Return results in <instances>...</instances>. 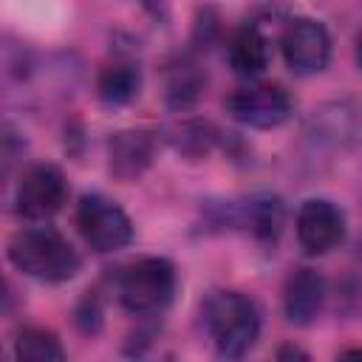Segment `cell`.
<instances>
[{"instance_id":"obj_1","label":"cell","mask_w":362,"mask_h":362,"mask_svg":"<svg viewBox=\"0 0 362 362\" xmlns=\"http://www.w3.org/2000/svg\"><path fill=\"white\" fill-rule=\"evenodd\" d=\"M8 263L25 277L42 283L74 280L82 269V257L74 243L54 226H25L8 238Z\"/></svg>"},{"instance_id":"obj_2","label":"cell","mask_w":362,"mask_h":362,"mask_svg":"<svg viewBox=\"0 0 362 362\" xmlns=\"http://www.w3.org/2000/svg\"><path fill=\"white\" fill-rule=\"evenodd\" d=\"M204 325L218 356L240 359L260 337V308L243 291H212L204 303Z\"/></svg>"},{"instance_id":"obj_3","label":"cell","mask_w":362,"mask_h":362,"mask_svg":"<svg viewBox=\"0 0 362 362\" xmlns=\"http://www.w3.org/2000/svg\"><path fill=\"white\" fill-rule=\"evenodd\" d=\"M175 266L167 257H141L116 277V297L133 317H158L175 294Z\"/></svg>"},{"instance_id":"obj_4","label":"cell","mask_w":362,"mask_h":362,"mask_svg":"<svg viewBox=\"0 0 362 362\" xmlns=\"http://www.w3.org/2000/svg\"><path fill=\"white\" fill-rule=\"evenodd\" d=\"M74 223H76L82 240L96 255L119 252V249L130 246L133 235H136L127 212L116 201L105 198L102 192H88L79 198L76 212H74Z\"/></svg>"},{"instance_id":"obj_5","label":"cell","mask_w":362,"mask_h":362,"mask_svg":"<svg viewBox=\"0 0 362 362\" xmlns=\"http://www.w3.org/2000/svg\"><path fill=\"white\" fill-rule=\"evenodd\" d=\"M68 204V178L51 161L28 164L14 187V212L28 223L51 221Z\"/></svg>"},{"instance_id":"obj_6","label":"cell","mask_w":362,"mask_h":362,"mask_svg":"<svg viewBox=\"0 0 362 362\" xmlns=\"http://www.w3.org/2000/svg\"><path fill=\"white\" fill-rule=\"evenodd\" d=\"M223 110L246 127L274 130L291 119L294 102H291L286 88L272 85V82H255V85L235 88L223 99Z\"/></svg>"},{"instance_id":"obj_7","label":"cell","mask_w":362,"mask_h":362,"mask_svg":"<svg viewBox=\"0 0 362 362\" xmlns=\"http://www.w3.org/2000/svg\"><path fill=\"white\" fill-rule=\"evenodd\" d=\"M283 62L294 76L322 74L331 62V34L314 17H294L280 37Z\"/></svg>"},{"instance_id":"obj_8","label":"cell","mask_w":362,"mask_h":362,"mask_svg":"<svg viewBox=\"0 0 362 362\" xmlns=\"http://www.w3.org/2000/svg\"><path fill=\"white\" fill-rule=\"evenodd\" d=\"M294 232H297V243L305 255L320 257L334 252L348 232V221L345 212L328 201V198H308L300 204L297 218H294Z\"/></svg>"},{"instance_id":"obj_9","label":"cell","mask_w":362,"mask_h":362,"mask_svg":"<svg viewBox=\"0 0 362 362\" xmlns=\"http://www.w3.org/2000/svg\"><path fill=\"white\" fill-rule=\"evenodd\" d=\"M362 119H359V107L348 99H337V102H325L320 105L308 122H305V141L311 144V150L317 153H345L354 147L356 136H359Z\"/></svg>"},{"instance_id":"obj_10","label":"cell","mask_w":362,"mask_h":362,"mask_svg":"<svg viewBox=\"0 0 362 362\" xmlns=\"http://www.w3.org/2000/svg\"><path fill=\"white\" fill-rule=\"evenodd\" d=\"M215 223H229L246 229L257 243L274 246L283 223H286V209L277 195H255L243 204H226L218 209Z\"/></svg>"},{"instance_id":"obj_11","label":"cell","mask_w":362,"mask_h":362,"mask_svg":"<svg viewBox=\"0 0 362 362\" xmlns=\"http://www.w3.org/2000/svg\"><path fill=\"white\" fill-rule=\"evenodd\" d=\"M156 158V136L150 130H119L107 139V170L116 181H139Z\"/></svg>"},{"instance_id":"obj_12","label":"cell","mask_w":362,"mask_h":362,"mask_svg":"<svg viewBox=\"0 0 362 362\" xmlns=\"http://www.w3.org/2000/svg\"><path fill=\"white\" fill-rule=\"evenodd\" d=\"M325 305V280L320 272L300 266L283 283V314L291 325H311Z\"/></svg>"},{"instance_id":"obj_13","label":"cell","mask_w":362,"mask_h":362,"mask_svg":"<svg viewBox=\"0 0 362 362\" xmlns=\"http://www.w3.org/2000/svg\"><path fill=\"white\" fill-rule=\"evenodd\" d=\"M141 90V68L130 57L105 62L96 74V96L105 107H127Z\"/></svg>"},{"instance_id":"obj_14","label":"cell","mask_w":362,"mask_h":362,"mask_svg":"<svg viewBox=\"0 0 362 362\" xmlns=\"http://www.w3.org/2000/svg\"><path fill=\"white\" fill-rule=\"evenodd\" d=\"M206 88V74L189 57H175L164 71V102L173 110H189L198 105Z\"/></svg>"},{"instance_id":"obj_15","label":"cell","mask_w":362,"mask_h":362,"mask_svg":"<svg viewBox=\"0 0 362 362\" xmlns=\"http://www.w3.org/2000/svg\"><path fill=\"white\" fill-rule=\"evenodd\" d=\"M226 57H229V65L238 76H246V79L260 76L269 68V40L260 31V25H255V23L240 25L229 37Z\"/></svg>"},{"instance_id":"obj_16","label":"cell","mask_w":362,"mask_h":362,"mask_svg":"<svg viewBox=\"0 0 362 362\" xmlns=\"http://www.w3.org/2000/svg\"><path fill=\"white\" fill-rule=\"evenodd\" d=\"M14 356L25 359V362H62L65 359V348H62L59 337L51 328L25 325V328L17 331Z\"/></svg>"},{"instance_id":"obj_17","label":"cell","mask_w":362,"mask_h":362,"mask_svg":"<svg viewBox=\"0 0 362 362\" xmlns=\"http://www.w3.org/2000/svg\"><path fill=\"white\" fill-rule=\"evenodd\" d=\"M170 144L175 147V153H181L184 158H204L212 153V147L218 144V130L209 122L201 119H189L181 122L170 130Z\"/></svg>"},{"instance_id":"obj_18","label":"cell","mask_w":362,"mask_h":362,"mask_svg":"<svg viewBox=\"0 0 362 362\" xmlns=\"http://www.w3.org/2000/svg\"><path fill=\"white\" fill-rule=\"evenodd\" d=\"M102 322H105V305H102L99 291H85L82 300H79L76 308H74V325H76L82 334L93 337V334L102 331Z\"/></svg>"},{"instance_id":"obj_19","label":"cell","mask_w":362,"mask_h":362,"mask_svg":"<svg viewBox=\"0 0 362 362\" xmlns=\"http://www.w3.org/2000/svg\"><path fill=\"white\" fill-rule=\"evenodd\" d=\"M218 31H221L218 11H215V8H209V6L198 8L195 25H192V42H195V48H209V45L215 42Z\"/></svg>"},{"instance_id":"obj_20","label":"cell","mask_w":362,"mask_h":362,"mask_svg":"<svg viewBox=\"0 0 362 362\" xmlns=\"http://www.w3.org/2000/svg\"><path fill=\"white\" fill-rule=\"evenodd\" d=\"M274 356L277 359H308V354L303 348H297V345H280Z\"/></svg>"},{"instance_id":"obj_21","label":"cell","mask_w":362,"mask_h":362,"mask_svg":"<svg viewBox=\"0 0 362 362\" xmlns=\"http://www.w3.org/2000/svg\"><path fill=\"white\" fill-rule=\"evenodd\" d=\"M354 59H356V68L362 71V34L356 37V48H354Z\"/></svg>"},{"instance_id":"obj_22","label":"cell","mask_w":362,"mask_h":362,"mask_svg":"<svg viewBox=\"0 0 362 362\" xmlns=\"http://www.w3.org/2000/svg\"><path fill=\"white\" fill-rule=\"evenodd\" d=\"M342 356H362V348H351V351H345Z\"/></svg>"}]
</instances>
